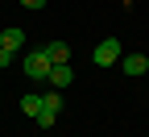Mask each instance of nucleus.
<instances>
[{"label": "nucleus", "instance_id": "20e7f679", "mask_svg": "<svg viewBox=\"0 0 149 137\" xmlns=\"http://www.w3.org/2000/svg\"><path fill=\"white\" fill-rule=\"evenodd\" d=\"M120 71L137 79V75H145V71H149V58H145V54H120Z\"/></svg>", "mask_w": 149, "mask_h": 137}, {"label": "nucleus", "instance_id": "9d476101", "mask_svg": "<svg viewBox=\"0 0 149 137\" xmlns=\"http://www.w3.org/2000/svg\"><path fill=\"white\" fill-rule=\"evenodd\" d=\"M13 58H17L13 50H4V46H0V67H13Z\"/></svg>", "mask_w": 149, "mask_h": 137}, {"label": "nucleus", "instance_id": "1a4fd4ad", "mask_svg": "<svg viewBox=\"0 0 149 137\" xmlns=\"http://www.w3.org/2000/svg\"><path fill=\"white\" fill-rule=\"evenodd\" d=\"M42 108H54V112H58L62 108V91H46L42 96Z\"/></svg>", "mask_w": 149, "mask_h": 137}, {"label": "nucleus", "instance_id": "39448f33", "mask_svg": "<svg viewBox=\"0 0 149 137\" xmlns=\"http://www.w3.org/2000/svg\"><path fill=\"white\" fill-rule=\"evenodd\" d=\"M0 46H4V50H13V54H21L25 50V29H4V33H0Z\"/></svg>", "mask_w": 149, "mask_h": 137}, {"label": "nucleus", "instance_id": "7ed1b4c3", "mask_svg": "<svg viewBox=\"0 0 149 137\" xmlns=\"http://www.w3.org/2000/svg\"><path fill=\"white\" fill-rule=\"evenodd\" d=\"M46 79H50V87H54V91H62V87H70V83H74V67H70V63H54Z\"/></svg>", "mask_w": 149, "mask_h": 137}, {"label": "nucleus", "instance_id": "f8f14e48", "mask_svg": "<svg viewBox=\"0 0 149 137\" xmlns=\"http://www.w3.org/2000/svg\"><path fill=\"white\" fill-rule=\"evenodd\" d=\"M145 58H149V54H145Z\"/></svg>", "mask_w": 149, "mask_h": 137}, {"label": "nucleus", "instance_id": "f03ea898", "mask_svg": "<svg viewBox=\"0 0 149 137\" xmlns=\"http://www.w3.org/2000/svg\"><path fill=\"white\" fill-rule=\"evenodd\" d=\"M120 42H116V37H108V42H100L95 50H91V58H95V67H116L120 63Z\"/></svg>", "mask_w": 149, "mask_h": 137}, {"label": "nucleus", "instance_id": "f257e3e1", "mask_svg": "<svg viewBox=\"0 0 149 137\" xmlns=\"http://www.w3.org/2000/svg\"><path fill=\"white\" fill-rule=\"evenodd\" d=\"M21 67H25V75H29V79L37 83V79H46V75H50V67H54V63H50V54H46V46H42V50H29Z\"/></svg>", "mask_w": 149, "mask_h": 137}, {"label": "nucleus", "instance_id": "0eeeda50", "mask_svg": "<svg viewBox=\"0 0 149 137\" xmlns=\"http://www.w3.org/2000/svg\"><path fill=\"white\" fill-rule=\"evenodd\" d=\"M21 112L25 116H37V112H42V96H21Z\"/></svg>", "mask_w": 149, "mask_h": 137}, {"label": "nucleus", "instance_id": "6e6552de", "mask_svg": "<svg viewBox=\"0 0 149 137\" xmlns=\"http://www.w3.org/2000/svg\"><path fill=\"white\" fill-rule=\"evenodd\" d=\"M33 121H37V129H54V121H58V112H54V108H42V112L33 116Z\"/></svg>", "mask_w": 149, "mask_h": 137}, {"label": "nucleus", "instance_id": "9b49d317", "mask_svg": "<svg viewBox=\"0 0 149 137\" xmlns=\"http://www.w3.org/2000/svg\"><path fill=\"white\" fill-rule=\"evenodd\" d=\"M25 8H46V0H21Z\"/></svg>", "mask_w": 149, "mask_h": 137}, {"label": "nucleus", "instance_id": "423d86ee", "mask_svg": "<svg viewBox=\"0 0 149 137\" xmlns=\"http://www.w3.org/2000/svg\"><path fill=\"white\" fill-rule=\"evenodd\" d=\"M46 54H50V63H70V46L66 42H50Z\"/></svg>", "mask_w": 149, "mask_h": 137}]
</instances>
